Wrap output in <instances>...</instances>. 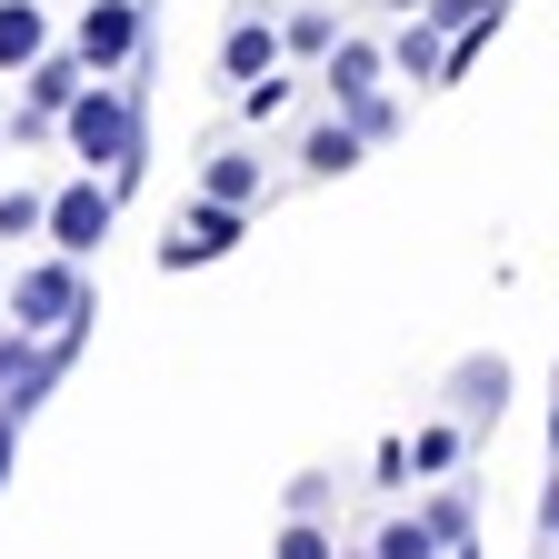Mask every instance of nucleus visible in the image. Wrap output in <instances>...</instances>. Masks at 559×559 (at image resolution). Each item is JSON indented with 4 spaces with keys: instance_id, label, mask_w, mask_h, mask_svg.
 <instances>
[{
    "instance_id": "obj_1",
    "label": "nucleus",
    "mask_w": 559,
    "mask_h": 559,
    "mask_svg": "<svg viewBox=\"0 0 559 559\" xmlns=\"http://www.w3.org/2000/svg\"><path fill=\"white\" fill-rule=\"evenodd\" d=\"M60 130H70V151H81L91 170H100V160H110V170L140 160V110H130V91H110V81H91L81 100H70Z\"/></svg>"
},
{
    "instance_id": "obj_2",
    "label": "nucleus",
    "mask_w": 559,
    "mask_h": 559,
    "mask_svg": "<svg viewBox=\"0 0 559 559\" xmlns=\"http://www.w3.org/2000/svg\"><path fill=\"white\" fill-rule=\"evenodd\" d=\"M81 260H40V270H21L11 280V320L21 330H70V320H81Z\"/></svg>"
},
{
    "instance_id": "obj_3",
    "label": "nucleus",
    "mask_w": 559,
    "mask_h": 559,
    "mask_svg": "<svg viewBox=\"0 0 559 559\" xmlns=\"http://www.w3.org/2000/svg\"><path fill=\"white\" fill-rule=\"evenodd\" d=\"M110 210H120V200H110L100 180H70V190L50 200V240H60V260H91V250L110 240Z\"/></svg>"
},
{
    "instance_id": "obj_4",
    "label": "nucleus",
    "mask_w": 559,
    "mask_h": 559,
    "mask_svg": "<svg viewBox=\"0 0 559 559\" xmlns=\"http://www.w3.org/2000/svg\"><path fill=\"white\" fill-rule=\"evenodd\" d=\"M230 240H240V210L230 200H190L180 221H170V240H160V260L170 270H200L210 250H230Z\"/></svg>"
},
{
    "instance_id": "obj_5",
    "label": "nucleus",
    "mask_w": 559,
    "mask_h": 559,
    "mask_svg": "<svg viewBox=\"0 0 559 559\" xmlns=\"http://www.w3.org/2000/svg\"><path fill=\"white\" fill-rule=\"evenodd\" d=\"M130 50H140V0H91V11H81V60L120 70Z\"/></svg>"
},
{
    "instance_id": "obj_6",
    "label": "nucleus",
    "mask_w": 559,
    "mask_h": 559,
    "mask_svg": "<svg viewBox=\"0 0 559 559\" xmlns=\"http://www.w3.org/2000/svg\"><path fill=\"white\" fill-rule=\"evenodd\" d=\"M280 50H290V40H280L270 21H240V31L221 40V70H230L240 91H250V81H270V70H280Z\"/></svg>"
},
{
    "instance_id": "obj_7",
    "label": "nucleus",
    "mask_w": 559,
    "mask_h": 559,
    "mask_svg": "<svg viewBox=\"0 0 559 559\" xmlns=\"http://www.w3.org/2000/svg\"><path fill=\"white\" fill-rule=\"evenodd\" d=\"M50 60V21L31 0H0V70H40Z\"/></svg>"
},
{
    "instance_id": "obj_8",
    "label": "nucleus",
    "mask_w": 559,
    "mask_h": 559,
    "mask_svg": "<svg viewBox=\"0 0 559 559\" xmlns=\"http://www.w3.org/2000/svg\"><path fill=\"white\" fill-rule=\"evenodd\" d=\"M81 70H91V60H40V70H31V120H60L70 100H81Z\"/></svg>"
},
{
    "instance_id": "obj_9",
    "label": "nucleus",
    "mask_w": 559,
    "mask_h": 559,
    "mask_svg": "<svg viewBox=\"0 0 559 559\" xmlns=\"http://www.w3.org/2000/svg\"><path fill=\"white\" fill-rule=\"evenodd\" d=\"M330 91H340V100H370V91H380V50H370V40H340V50H330Z\"/></svg>"
},
{
    "instance_id": "obj_10",
    "label": "nucleus",
    "mask_w": 559,
    "mask_h": 559,
    "mask_svg": "<svg viewBox=\"0 0 559 559\" xmlns=\"http://www.w3.org/2000/svg\"><path fill=\"white\" fill-rule=\"evenodd\" d=\"M360 151H370V130H360V120H320L300 160H310V170H349V160H360Z\"/></svg>"
},
{
    "instance_id": "obj_11",
    "label": "nucleus",
    "mask_w": 559,
    "mask_h": 559,
    "mask_svg": "<svg viewBox=\"0 0 559 559\" xmlns=\"http://www.w3.org/2000/svg\"><path fill=\"white\" fill-rule=\"evenodd\" d=\"M200 200H230V210H250V200H260V160L221 151V160H210V180H200Z\"/></svg>"
},
{
    "instance_id": "obj_12",
    "label": "nucleus",
    "mask_w": 559,
    "mask_h": 559,
    "mask_svg": "<svg viewBox=\"0 0 559 559\" xmlns=\"http://www.w3.org/2000/svg\"><path fill=\"white\" fill-rule=\"evenodd\" d=\"M450 400H460V409H489V400H510V370H500V360H460Z\"/></svg>"
},
{
    "instance_id": "obj_13",
    "label": "nucleus",
    "mask_w": 559,
    "mask_h": 559,
    "mask_svg": "<svg viewBox=\"0 0 559 559\" xmlns=\"http://www.w3.org/2000/svg\"><path fill=\"white\" fill-rule=\"evenodd\" d=\"M400 70H409V81H440V70H450V50H440V31L430 21H419V31H400V50H390Z\"/></svg>"
},
{
    "instance_id": "obj_14",
    "label": "nucleus",
    "mask_w": 559,
    "mask_h": 559,
    "mask_svg": "<svg viewBox=\"0 0 559 559\" xmlns=\"http://www.w3.org/2000/svg\"><path fill=\"white\" fill-rule=\"evenodd\" d=\"M440 539H430V520H390L380 530V559H430Z\"/></svg>"
},
{
    "instance_id": "obj_15",
    "label": "nucleus",
    "mask_w": 559,
    "mask_h": 559,
    "mask_svg": "<svg viewBox=\"0 0 559 559\" xmlns=\"http://www.w3.org/2000/svg\"><path fill=\"white\" fill-rule=\"evenodd\" d=\"M40 221H50V210H40V200H31V190H11V200H0V240H31V230H40Z\"/></svg>"
},
{
    "instance_id": "obj_16",
    "label": "nucleus",
    "mask_w": 559,
    "mask_h": 559,
    "mask_svg": "<svg viewBox=\"0 0 559 559\" xmlns=\"http://www.w3.org/2000/svg\"><path fill=\"white\" fill-rule=\"evenodd\" d=\"M31 340H40V330H11V340H0V390H21V380H31V360H40Z\"/></svg>"
},
{
    "instance_id": "obj_17",
    "label": "nucleus",
    "mask_w": 559,
    "mask_h": 559,
    "mask_svg": "<svg viewBox=\"0 0 559 559\" xmlns=\"http://www.w3.org/2000/svg\"><path fill=\"white\" fill-rule=\"evenodd\" d=\"M240 110H250V120H280V110H290V81H280V70H270V81H250Z\"/></svg>"
},
{
    "instance_id": "obj_18",
    "label": "nucleus",
    "mask_w": 559,
    "mask_h": 559,
    "mask_svg": "<svg viewBox=\"0 0 559 559\" xmlns=\"http://www.w3.org/2000/svg\"><path fill=\"white\" fill-rule=\"evenodd\" d=\"M450 460H460V430H419L409 440V469H450Z\"/></svg>"
},
{
    "instance_id": "obj_19",
    "label": "nucleus",
    "mask_w": 559,
    "mask_h": 559,
    "mask_svg": "<svg viewBox=\"0 0 559 559\" xmlns=\"http://www.w3.org/2000/svg\"><path fill=\"white\" fill-rule=\"evenodd\" d=\"M280 40H290V50H340V31H330L320 11H300V21H280Z\"/></svg>"
},
{
    "instance_id": "obj_20",
    "label": "nucleus",
    "mask_w": 559,
    "mask_h": 559,
    "mask_svg": "<svg viewBox=\"0 0 559 559\" xmlns=\"http://www.w3.org/2000/svg\"><path fill=\"white\" fill-rule=\"evenodd\" d=\"M280 559H340V549H330L310 520H290V530H280Z\"/></svg>"
},
{
    "instance_id": "obj_21",
    "label": "nucleus",
    "mask_w": 559,
    "mask_h": 559,
    "mask_svg": "<svg viewBox=\"0 0 559 559\" xmlns=\"http://www.w3.org/2000/svg\"><path fill=\"white\" fill-rule=\"evenodd\" d=\"M349 120H360V130H370V140H390V130H400V110H390V100H380V91H370V100H349Z\"/></svg>"
},
{
    "instance_id": "obj_22",
    "label": "nucleus",
    "mask_w": 559,
    "mask_h": 559,
    "mask_svg": "<svg viewBox=\"0 0 559 559\" xmlns=\"http://www.w3.org/2000/svg\"><path fill=\"white\" fill-rule=\"evenodd\" d=\"M11 440H21V409L0 400V479H11Z\"/></svg>"
},
{
    "instance_id": "obj_23",
    "label": "nucleus",
    "mask_w": 559,
    "mask_h": 559,
    "mask_svg": "<svg viewBox=\"0 0 559 559\" xmlns=\"http://www.w3.org/2000/svg\"><path fill=\"white\" fill-rule=\"evenodd\" d=\"M549 450H559V409H549Z\"/></svg>"
},
{
    "instance_id": "obj_24",
    "label": "nucleus",
    "mask_w": 559,
    "mask_h": 559,
    "mask_svg": "<svg viewBox=\"0 0 559 559\" xmlns=\"http://www.w3.org/2000/svg\"><path fill=\"white\" fill-rule=\"evenodd\" d=\"M549 530H559V489H549Z\"/></svg>"
},
{
    "instance_id": "obj_25",
    "label": "nucleus",
    "mask_w": 559,
    "mask_h": 559,
    "mask_svg": "<svg viewBox=\"0 0 559 559\" xmlns=\"http://www.w3.org/2000/svg\"><path fill=\"white\" fill-rule=\"evenodd\" d=\"M0 300H11V280H0Z\"/></svg>"
}]
</instances>
